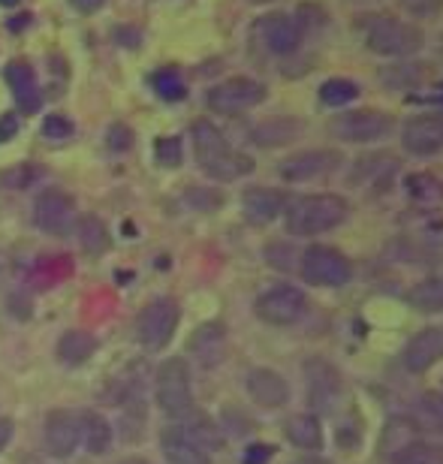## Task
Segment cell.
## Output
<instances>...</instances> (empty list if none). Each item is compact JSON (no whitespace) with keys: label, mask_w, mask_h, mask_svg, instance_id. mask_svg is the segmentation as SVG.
I'll return each instance as SVG.
<instances>
[{"label":"cell","mask_w":443,"mask_h":464,"mask_svg":"<svg viewBox=\"0 0 443 464\" xmlns=\"http://www.w3.org/2000/svg\"><path fill=\"white\" fill-rule=\"evenodd\" d=\"M413 425H417V431L443 434V395L440 392L419 395V401L413 404Z\"/></svg>","instance_id":"cell-28"},{"label":"cell","mask_w":443,"mask_h":464,"mask_svg":"<svg viewBox=\"0 0 443 464\" xmlns=\"http://www.w3.org/2000/svg\"><path fill=\"white\" fill-rule=\"evenodd\" d=\"M94 350H97V338L85 329L63 332L58 341V359L63 365H82V362H88L94 356Z\"/></svg>","instance_id":"cell-25"},{"label":"cell","mask_w":443,"mask_h":464,"mask_svg":"<svg viewBox=\"0 0 443 464\" xmlns=\"http://www.w3.org/2000/svg\"><path fill=\"white\" fill-rule=\"evenodd\" d=\"M9 440H13V422L9 420H0V452L9 447Z\"/></svg>","instance_id":"cell-44"},{"label":"cell","mask_w":443,"mask_h":464,"mask_svg":"<svg viewBox=\"0 0 443 464\" xmlns=\"http://www.w3.org/2000/svg\"><path fill=\"white\" fill-rule=\"evenodd\" d=\"M304 374H308V392H311V404L317 411H329L335 404V398L341 395V377L338 371L323 359H311L304 365Z\"/></svg>","instance_id":"cell-18"},{"label":"cell","mask_w":443,"mask_h":464,"mask_svg":"<svg viewBox=\"0 0 443 464\" xmlns=\"http://www.w3.org/2000/svg\"><path fill=\"white\" fill-rule=\"evenodd\" d=\"M34 220L45 236H70L76 229V206L63 190H45L34 202Z\"/></svg>","instance_id":"cell-10"},{"label":"cell","mask_w":443,"mask_h":464,"mask_svg":"<svg viewBox=\"0 0 443 464\" xmlns=\"http://www.w3.org/2000/svg\"><path fill=\"white\" fill-rule=\"evenodd\" d=\"M401 362L410 374H422V371L435 368L438 362H443V329H422L417 332L408 347L401 353Z\"/></svg>","instance_id":"cell-16"},{"label":"cell","mask_w":443,"mask_h":464,"mask_svg":"<svg viewBox=\"0 0 443 464\" xmlns=\"http://www.w3.org/2000/svg\"><path fill=\"white\" fill-rule=\"evenodd\" d=\"M399 6L417 18H431L443 9V0H399Z\"/></svg>","instance_id":"cell-39"},{"label":"cell","mask_w":443,"mask_h":464,"mask_svg":"<svg viewBox=\"0 0 443 464\" xmlns=\"http://www.w3.org/2000/svg\"><path fill=\"white\" fill-rule=\"evenodd\" d=\"M395 121L386 112H377V109H353V112H344L332 121V136L341 139V142L350 145H368V142H380L392 133Z\"/></svg>","instance_id":"cell-8"},{"label":"cell","mask_w":443,"mask_h":464,"mask_svg":"<svg viewBox=\"0 0 443 464\" xmlns=\"http://www.w3.org/2000/svg\"><path fill=\"white\" fill-rule=\"evenodd\" d=\"M45 452L54 459H70L82 440V416L72 411H52L43 429Z\"/></svg>","instance_id":"cell-13"},{"label":"cell","mask_w":443,"mask_h":464,"mask_svg":"<svg viewBox=\"0 0 443 464\" xmlns=\"http://www.w3.org/2000/svg\"><path fill=\"white\" fill-rule=\"evenodd\" d=\"M392 464H443V443L410 440L408 447L392 452Z\"/></svg>","instance_id":"cell-30"},{"label":"cell","mask_w":443,"mask_h":464,"mask_svg":"<svg viewBox=\"0 0 443 464\" xmlns=\"http://www.w3.org/2000/svg\"><path fill=\"white\" fill-rule=\"evenodd\" d=\"M178 425L190 434L193 440L199 443L202 450L208 452V456H211V452H217L220 447H224V434H220L217 422H215V420H208L206 413H193V411H190L188 416H184V422H178Z\"/></svg>","instance_id":"cell-26"},{"label":"cell","mask_w":443,"mask_h":464,"mask_svg":"<svg viewBox=\"0 0 443 464\" xmlns=\"http://www.w3.org/2000/svg\"><path fill=\"white\" fill-rule=\"evenodd\" d=\"M242 211H245L247 224L265 227V224H272L281 211H287V197L274 188H247L242 193Z\"/></svg>","instance_id":"cell-17"},{"label":"cell","mask_w":443,"mask_h":464,"mask_svg":"<svg viewBox=\"0 0 443 464\" xmlns=\"http://www.w3.org/2000/svg\"><path fill=\"white\" fill-rule=\"evenodd\" d=\"M254 311L269 326H293L308 311V295L293 284H274L260 293V299L254 302Z\"/></svg>","instance_id":"cell-7"},{"label":"cell","mask_w":443,"mask_h":464,"mask_svg":"<svg viewBox=\"0 0 443 464\" xmlns=\"http://www.w3.org/2000/svg\"><path fill=\"white\" fill-rule=\"evenodd\" d=\"M365 45L374 54H383V58H410V54L419 52L422 45V34L417 24L401 22V18L392 15H374L368 18L365 24Z\"/></svg>","instance_id":"cell-3"},{"label":"cell","mask_w":443,"mask_h":464,"mask_svg":"<svg viewBox=\"0 0 443 464\" xmlns=\"http://www.w3.org/2000/svg\"><path fill=\"white\" fill-rule=\"evenodd\" d=\"M160 450L163 459L169 464H211V456L190 438L181 425H169L160 434Z\"/></svg>","instance_id":"cell-19"},{"label":"cell","mask_w":443,"mask_h":464,"mask_svg":"<svg viewBox=\"0 0 443 464\" xmlns=\"http://www.w3.org/2000/svg\"><path fill=\"white\" fill-rule=\"evenodd\" d=\"M184 202L197 211H217L220 206H224V197H220L217 190H208V188H190L188 193H184Z\"/></svg>","instance_id":"cell-35"},{"label":"cell","mask_w":443,"mask_h":464,"mask_svg":"<svg viewBox=\"0 0 443 464\" xmlns=\"http://www.w3.org/2000/svg\"><path fill=\"white\" fill-rule=\"evenodd\" d=\"M293 464H329V461H323V459H317V456H304V459L293 461Z\"/></svg>","instance_id":"cell-47"},{"label":"cell","mask_w":443,"mask_h":464,"mask_svg":"<svg viewBox=\"0 0 443 464\" xmlns=\"http://www.w3.org/2000/svg\"><path fill=\"white\" fill-rule=\"evenodd\" d=\"M287 440L304 452H317L323 447V425L313 413H295L287 420Z\"/></svg>","instance_id":"cell-23"},{"label":"cell","mask_w":443,"mask_h":464,"mask_svg":"<svg viewBox=\"0 0 443 464\" xmlns=\"http://www.w3.org/2000/svg\"><path fill=\"white\" fill-rule=\"evenodd\" d=\"M251 4H272V0H251Z\"/></svg>","instance_id":"cell-48"},{"label":"cell","mask_w":443,"mask_h":464,"mask_svg":"<svg viewBox=\"0 0 443 464\" xmlns=\"http://www.w3.org/2000/svg\"><path fill=\"white\" fill-rule=\"evenodd\" d=\"M265 94H269V91H265L263 82L236 76V79L220 82L215 88H208L206 106L211 112H220V115H238V112H247V109L260 106Z\"/></svg>","instance_id":"cell-9"},{"label":"cell","mask_w":443,"mask_h":464,"mask_svg":"<svg viewBox=\"0 0 443 464\" xmlns=\"http://www.w3.org/2000/svg\"><path fill=\"white\" fill-rule=\"evenodd\" d=\"M302 136V121L295 118H265L251 130V142L260 148L290 145Z\"/></svg>","instance_id":"cell-22"},{"label":"cell","mask_w":443,"mask_h":464,"mask_svg":"<svg viewBox=\"0 0 443 464\" xmlns=\"http://www.w3.org/2000/svg\"><path fill=\"white\" fill-rule=\"evenodd\" d=\"M245 386H247V395L254 398V404L263 407V411H281V407L290 401V383L272 368H254L251 374H247Z\"/></svg>","instance_id":"cell-15"},{"label":"cell","mask_w":443,"mask_h":464,"mask_svg":"<svg viewBox=\"0 0 443 464\" xmlns=\"http://www.w3.org/2000/svg\"><path fill=\"white\" fill-rule=\"evenodd\" d=\"M82 440L91 456H103L112 447V425H109L103 416L97 413H85L82 416Z\"/></svg>","instance_id":"cell-29"},{"label":"cell","mask_w":443,"mask_h":464,"mask_svg":"<svg viewBox=\"0 0 443 464\" xmlns=\"http://www.w3.org/2000/svg\"><path fill=\"white\" fill-rule=\"evenodd\" d=\"M380 82L392 91H410L422 82V67L419 63H410V61L392 63V67L380 70Z\"/></svg>","instance_id":"cell-31"},{"label":"cell","mask_w":443,"mask_h":464,"mask_svg":"<svg viewBox=\"0 0 443 464\" xmlns=\"http://www.w3.org/2000/svg\"><path fill=\"white\" fill-rule=\"evenodd\" d=\"M440 54H443V40H440Z\"/></svg>","instance_id":"cell-51"},{"label":"cell","mask_w":443,"mask_h":464,"mask_svg":"<svg viewBox=\"0 0 443 464\" xmlns=\"http://www.w3.org/2000/svg\"><path fill=\"white\" fill-rule=\"evenodd\" d=\"M290 254H293V250L287 245H269V247H265V259H269L274 268H281V272H290Z\"/></svg>","instance_id":"cell-42"},{"label":"cell","mask_w":443,"mask_h":464,"mask_svg":"<svg viewBox=\"0 0 443 464\" xmlns=\"http://www.w3.org/2000/svg\"><path fill=\"white\" fill-rule=\"evenodd\" d=\"M15 133H18V118L9 112V115L0 118V142H9Z\"/></svg>","instance_id":"cell-43"},{"label":"cell","mask_w":443,"mask_h":464,"mask_svg":"<svg viewBox=\"0 0 443 464\" xmlns=\"http://www.w3.org/2000/svg\"><path fill=\"white\" fill-rule=\"evenodd\" d=\"M106 142H109V148H112V151H127V148L133 145V133H130V127L115 124L112 130H109Z\"/></svg>","instance_id":"cell-41"},{"label":"cell","mask_w":443,"mask_h":464,"mask_svg":"<svg viewBox=\"0 0 443 464\" xmlns=\"http://www.w3.org/2000/svg\"><path fill=\"white\" fill-rule=\"evenodd\" d=\"M178 320H181L178 302L154 299V302H148L140 311V317H136V338H140V344L148 353H157L172 341L175 329H178Z\"/></svg>","instance_id":"cell-6"},{"label":"cell","mask_w":443,"mask_h":464,"mask_svg":"<svg viewBox=\"0 0 443 464\" xmlns=\"http://www.w3.org/2000/svg\"><path fill=\"white\" fill-rule=\"evenodd\" d=\"M154 395L157 404L166 416L172 420H184L193 411V383H190V368L188 362L172 356L157 368L154 377Z\"/></svg>","instance_id":"cell-4"},{"label":"cell","mask_w":443,"mask_h":464,"mask_svg":"<svg viewBox=\"0 0 443 464\" xmlns=\"http://www.w3.org/2000/svg\"><path fill=\"white\" fill-rule=\"evenodd\" d=\"M36 179H40L36 166H15V169L0 175V184H6V188H31Z\"/></svg>","instance_id":"cell-37"},{"label":"cell","mask_w":443,"mask_h":464,"mask_svg":"<svg viewBox=\"0 0 443 464\" xmlns=\"http://www.w3.org/2000/svg\"><path fill=\"white\" fill-rule=\"evenodd\" d=\"M103 4H106V0H72V6H76L79 13H97Z\"/></svg>","instance_id":"cell-45"},{"label":"cell","mask_w":443,"mask_h":464,"mask_svg":"<svg viewBox=\"0 0 443 464\" xmlns=\"http://www.w3.org/2000/svg\"><path fill=\"white\" fill-rule=\"evenodd\" d=\"M350 206L338 193H311V197H299L287 206V232L290 236H323V232L338 229L347 220Z\"/></svg>","instance_id":"cell-2"},{"label":"cell","mask_w":443,"mask_h":464,"mask_svg":"<svg viewBox=\"0 0 443 464\" xmlns=\"http://www.w3.org/2000/svg\"><path fill=\"white\" fill-rule=\"evenodd\" d=\"M359 97V85L350 79H329L320 85V103L323 106H347Z\"/></svg>","instance_id":"cell-32"},{"label":"cell","mask_w":443,"mask_h":464,"mask_svg":"<svg viewBox=\"0 0 443 464\" xmlns=\"http://www.w3.org/2000/svg\"><path fill=\"white\" fill-rule=\"evenodd\" d=\"M426 100H429V103H440L443 106V82H440L435 91H431V94H426Z\"/></svg>","instance_id":"cell-46"},{"label":"cell","mask_w":443,"mask_h":464,"mask_svg":"<svg viewBox=\"0 0 443 464\" xmlns=\"http://www.w3.org/2000/svg\"><path fill=\"white\" fill-rule=\"evenodd\" d=\"M341 166V154L332 151V148H311V151H299L287 157L278 172L284 181H293V184H302V181H313V179H323V175L335 172Z\"/></svg>","instance_id":"cell-12"},{"label":"cell","mask_w":443,"mask_h":464,"mask_svg":"<svg viewBox=\"0 0 443 464\" xmlns=\"http://www.w3.org/2000/svg\"><path fill=\"white\" fill-rule=\"evenodd\" d=\"M154 157H157V163L166 166V169H175V166H181V139H178V136H163V139H157Z\"/></svg>","instance_id":"cell-34"},{"label":"cell","mask_w":443,"mask_h":464,"mask_svg":"<svg viewBox=\"0 0 443 464\" xmlns=\"http://www.w3.org/2000/svg\"><path fill=\"white\" fill-rule=\"evenodd\" d=\"M272 456H274V447H272V443H251V447L245 450L242 464H269Z\"/></svg>","instance_id":"cell-40"},{"label":"cell","mask_w":443,"mask_h":464,"mask_svg":"<svg viewBox=\"0 0 443 464\" xmlns=\"http://www.w3.org/2000/svg\"><path fill=\"white\" fill-rule=\"evenodd\" d=\"M193 136V151H197V163L199 169L215 181H236L254 169V160L242 151H236L233 145L226 142V136L211 124V121H197L190 127Z\"/></svg>","instance_id":"cell-1"},{"label":"cell","mask_w":443,"mask_h":464,"mask_svg":"<svg viewBox=\"0 0 443 464\" xmlns=\"http://www.w3.org/2000/svg\"><path fill=\"white\" fill-rule=\"evenodd\" d=\"M408 304L419 314H443V272L413 284L408 290Z\"/></svg>","instance_id":"cell-24"},{"label":"cell","mask_w":443,"mask_h":464,"mask_svg":"<svg viewBox=\"0 0 443 464\" xmlns=\"http://www.w3.org/2000/svg\"><path fill=\"white\" fill-rule=\"evenodd\" d=\"M401 145L413 157H431L443 151V112H422L404 121Z\"/></svg>","instance_id":"cell-11"},{"label":"cell","mask_w":443,"mask_h":464,"mask_svg":"<svg viewBox=\"0 0 443 464\" xmlns=\"http://www.w3.org/2000/svg\"><path fill=\"white\" fill-rule=\"evenodd\" d=\"M256 36L272 54H293L302 43V27L287 13H269L256 22Z\"/></svg>","instance_id":"cell-14"},{"label":"cell","mask_w":443,"mask_h":464,"mask_svg":"<svg viewBox=\"0 0 443 464\" xmlns=\"http://www.w3.org/2000/svg\"><path fill=\"white\" fill-rule=\"evenodd\" d=\"M190 353L202 368H215L226 356V329L220 323H206L190 335Z\"/></svg>","instance_id":"cell-20"},{"label":"cell","mask_w":443,"mask_h":464,"mask_svg":"<svg viewBox=\"0 0 443 464\" xmlns=\"http://www.w3.org/2000/svg\"><path fill=\"white\" fill-rule=\"evenodd\" d=\"M43 136L45 139H54V142H61V139H70L72 136V124L63 115H52L43 121Z\"/></svg>","instance_id":"cell-38"},{"label":"cell","mask_w":443,"mask_h":464,"mask_svg":"<svg viewBox=\"0 0 443 464\" xmlns=\"http://www.w3.org/2000/svg\"><path fill=\"white\" fill-rule=\"evenodd\" d=\"M408 188L410 193L417 199H431V197H443V188L438 184V179H431V175H410V181H408Z\"/></svg>","instance_id":"cell-36"},{"label":"cell","mask_w":443,"mask_h":464,"mask_svg":"<svg viewBox=\"0 0 443 464\" xmlns=\"http://www.w3.org/2000/svg\"><path fill=\"white\" fill-rule=\"evenodd\" d=\"M124 464H145V461H124Z\"/></svg>","instance_id":"cell-49"},{"label":"cell","mask_w":443,"mask_h":464,"mask_svg":"<svg viewBox=\"0 0 443 464\" xmlns=\"http://www.w3.org/2000/svg\"><path fill=\"white\" fill-rule=\"evenodd\" d=\"M299 272L304 284L320 286V290H338L353 281V263L341 254L338 247L311 245L299 259Z\"/></svg>","instance_id":"cell-5"},{"label":"cell","mask_w":443,"mask_h":464,"mask_svg":"<svg viewBox=\"0 0 443 464\" xmlns=\"http://www.w3.org/2000/svg\"><path fill=\"white\" fill-rule=\"evenodd\" d=\"M4 4H15V0H4Z\"/></svg>","instance_id":"cell-50"},{"label":"cell","mask_w":443,"mask_h":464,"mask_svg":"<svg viewBox=\"0 0 443 464\" xmlns=\"http://www.w3.org/2000/svg\"><path fill=\"white\" fill-rule=\"evenodd\" d=\"M151 85L157 91V97L166 100V103H178L188 94V85H184V79L175 70H157L151 76Z\"/></svg>","instance_id":"cell-33"},{"label":"cell","mask_w":443,"mask_h":464,"mask_svg":"<svg viewBox=\"0 0 443 464\" xmlns=\"http://www.w3.org/2000/svg\"><path fill=\"white\" fill-rule=\"evenodd\" d=\"M76 236H79L82 250L91 256H100L109 250V229L97 215H82L76 220Z\"/></svg>","instance_id":"cell-27"},{"label":"cell","mask_w":443,"mask_h":464,"mask_svg":"<svg viewBox=\"0 0 443 464\" xmlns=\"http://www.w3.org/2000/svg\"><path fill=\"white\" fill-rule=\"evenodd\" d=\"M4 76L9 82V88H13V97H15L18 109H22V112H36L43 103V94H40V85H36L34 70L22 61H13Z\"/></svg>","instance_id":"cell-21"}]
</instances>
